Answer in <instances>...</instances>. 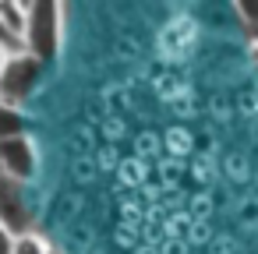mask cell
Instances as JSON below:
<instances>
[{
  "label": "cell",
  "mask_w": 258,
  "mask_h": 254,
  "mask_svg": "<svg viewBox=\"0 0 258 254\" xmlns=\"http://www.w3.org/2000/svg\"><path fill=\"white\" fill-rule=\"evenodd\" d=\"M0 170H4L11 180H18V184H25L36 173V145H32L29 134L0 141Z\"/></svg>",
  "instance_id": "3"
},
{
  "label": "cell",
  "mask_w": 258,
  "mask_h": 254,
  "mask_svg": "<svg viewBox=\"0 0 258 254\" xmlns=\"http://www.w3.org/2000/svg\"><path fill=\"white\" fill-rule=\"evenodd\" d=\"M50 250V243L39 236V233H22V236H15V243H11V254H46Z\"/></svg>",
  "instance_id": "6"
},
{
  "label": "cell",
  "mask_w": 258,
  "mask_h": 254,
  "mask_svg": "<svg viewBox=\"0 0 258 254\" xmlns=\"http://www.w3.org/2000/svg\"><path fill=\"white\" fill-rule=\"evenodd\" d=\"M0 29L4 36L25 50V29H29V4H15V0H0Z\"/></svg>",
  "instance_id": "4"
},
{
  "label": "cell",
  "mask_w": 258,
  "mask_h": 254,
  "mask_svg": "<svg viewBox=\"0 0 258 254\" xmlns=\"http://www.w3.org/2000/svg\"><path fill=\"white\" fill-rule=\"evenodd\" d=\"M39 74H43V60L29 57L25 50L22 53H8L4 57V67H0V103L22 110V103L39 85Z\"/></svg>",
  "instance_id": "2"
},
{
  "label": "cell",
  "mask_w": 258,
  "mask_h": 254,
  "mask_svg": "<svg viewBox=\"0 0 258 254\" xmlns=\"http://www.w3.org/2000/svg\"><path fill=\"white\" fill-rule=\"evenodd\" d=\"M18 134H25V113H22L18 106L0 103V141L18 138Z\"/></svg>",
  "instance_id": "5"
},
{
  "label": "cell",
  "mask_w": 258,
  "mask_h": 254,
  "mask_svg": "<svg viewBox=\"0 0 258 254\" xmlns=\"http://www.w3.org/2000/svg\"><path fill=\"white\" fill-rule=\"evenodd\" d=\"M4 57H8V50H0V67H4Z\"/></svg>",
  "instance_id": "9"
},
{
  "label": "cell",
  "mask_w": 258,
  "mask_h": 254,
  "mask_svg": "<svg viewBox=\"0 0 258 254\" xmlns=\"http://www.w3.org/2000/svg\"><path fill=\"white\" fill-rule=\"evenodd\" d=\"M46 254H64V250H57V247H50V250H46Z\"/></svg>",
  "instance_id": "10"
},
{
  "label": "cell",
  "mask_w": 258,
  "mask_h": 254,
  "mask_svg": "<svg viewBox=\"0 0 258 254\" xmlns=\"http://www.w3.org/2000/svg\"><path fill=\"white\" fill-rule=\"evenodd\" d=\"M64 39V8L53 0L29 4V29H25V53L36 60H53Z\"/></svg>",
  "instance_id": "1"
},
{
  "label": "cell",
  "mask_w": 258,
  "mask_h": 254,
  "mask_svg": "<svg viewBox=\"0 0 258 254\" xmlns=\"http://www.w3.org/2000/svg\"><path fill=\"white\" fill-rule=\"evenodd\" d=\"M11 243H15V233L0 222V254H11Z\"/></svg>",
  "instance_id": "8"
},
{
  "label": "cell",
  "mask_w": 258,
  "mask_h": 254,
  "mask_svg": "<svg viewBox=\"0 0 258 254\" xmlns=\"http://www.w3.org/2000/svg\"><path fill=\"white\" fill-rule=\"evenodd\" d=\"M233 15L240 18V25H244V32H247V36H254V32H258V0H240V4L233 8Z\"/></svg>",
  "instance_id": "7"
}]
</instances>
